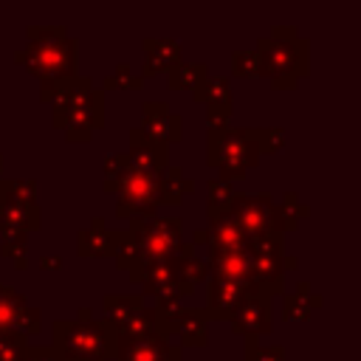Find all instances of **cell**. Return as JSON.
<instances>
[{
    "label": "cell",
    "mask_w": 361,
    "mask_h": 361,
    "mask_svg": "<svg viewBox=\"0 0 361 361\" xmlns=\"http://www.w3.org/2000/svg\"><path fill=\"white\" fill-rule=\"evenodd\" d=\"M51 127L62 130L68 141H90L104 127V90L93 87L90 76H71L54 85Z\"/></svg>",
    "instance_id": "6da1fadb"
},
{
    "label": "cell",
    "mask_w": 361,
    "mask_h": 361,
    "mask_svg": "<svg viewBox=\"0 0 361 361\" xmlns=\"http://www.w3.org/2000/svg\"><path fill=\"white\" fill-rule=\"evenodd\" d=\"M14 62L39 82L71 79L79 68V42L62 25H28L25 45L14 51Z\"/></svg>",
    "instance_id": "7a4b0ae2"
},
{
    "label": "cell",
    "mask_w": 361,
    "mask_h": 361,
    "mask_svg": "<svg viewBox=\"0 0 361 361\" xmlns=\"http://www.w3.org/2000/svg\"><path fill=\"white\" fill-rule=\"evenodd\" d=\"M257 56L262 76L279 90H293L299 79L310 73V42L296 25H274L271 34L257 39Z\"/></svg>",
    "instance_id": "3957f363"
},
{
    "label": "cell",
    "mask_w": 361,
    "mask_h": 361,
    "mask_svg": "<svg viewBox=\"0 0 361 361\" xmlns=\"http://www.w3.org/2000/svg\"><path fill=\"white\" fill-rule=\"evenodd\" d=\"M48 350L54 361H113L116 327L102 319H56Z\"/></svg>",
    "instance_id": "277c9868"
},
{
    "label": "cell",
    "mask_w": 361,
    "mask_h": 361,
    "mask_svg": "<svg viewBox=\"0 0 361 361\" xmlns=\"http://www.w3.org/2000/svg\"><path fill=\"white\" fill-rule=\"evenodd\" d=\"M259 147L254 138V127H217L206 130V164L220 172V180L234 183L248 169L259 164Z\"/></svg>",
    "instance_id": "5b68a950"
},
{
    "label": "cell",
    "mask_w": 361,
    "mask_h": 361,
    "mask_svg": "<svg viewBox=\"0 0 361 361\" xmlns=\"http://www.w3.org/2000/svg\"><path fill=\"white\" fill-rule=\"evenodd\" d=\"M127 231L138 240L144 251V265L158 259H192V243H183V220L180 217H130Z\"/></svg>",
    "instance_id": "8992f818"
},
{
    "label": "cell",
    "mask_w": 361,
    "mask_h": 361,
    "mask_svg": "<svg viewBox=\"0 0 361 361\" xmlns=\"http://www.w3.org/2000/svg\"><path fill=\"white\" fill-rule=\"evenodd\" d=\"M231 212L237 214L245 237H262V234H282L279 231V214H276V200L268 192H234Z\"/></svg>",
    "instance_id": "52a82bcc"
},
{
    "label": "cell",
    "mask_w": 361,
    "mask_h": 361,
    "mask_svg": "<svg viewBox=\"0 0 361 361\" xmlns=\"http://www.w3.org/2000/svg\"><path fill=\"white\" fill-rule=\"evenodd\" d=\"M158 175H144V172H133L127 175V180L118 189V203H116V217L118 220H130V217H152L158 214Z\"/></svg>",
    "instance_id": "ba28073f"
},
{
    "label": "cell",
    "mask_w": 361,
    "mask_h": 361,
    "mask_svg": "<svg viewBox=\"0 0 361 361\" xmlns=\"http://www.w3.org/2000/svg\"><path fill=\"white\" fill-rule=\"evenodd\" d=\"M231 330L240 336H268L274 330V319H271V296L262 293L259 288H248V293L243 296V302L237 305V310L228 319Z\"/></svg>",
    "instance_id": "9c48e42d"
},
{
    "label": "cell",
    "mask_w": 361,
    "mask_h": 361,
    "mask_svg": "<svg viewBox=\"0 0 361 361\" xmlns=\"http://www.w3.org/2000/svg\"><path fill=\"white\" fill-rule=\"evenodd\" d=\"M130 161L133 172H144V175H161L169 166V147L149 138L141 127L130 130V149L124 152Z\"/></svg>",
    "instance_id": "30bf717a"
},
{
    "label": "cell",
    "mask_w": 361,
    "mask_h": 361,
    "mask_svg": "<svg viewBox=\"0 0 361 361\" xmlns=\"http://www.w3.org/2000/svg\"><path fill=\"white\" fill-rule=\"evenodd\" d=\"M141 130L161 141V144H178L183 138V118L178 113H172L169 102H141Z\"/></svg>",
    "instance_id": "8fae6325"
},
{
    "label": "cell",
    "mask_w": 361,
    "mask_h": 361,
    "mask_svg": "<svg viewBox=\"0 0 361 361\" xmlns=\"http://www.w3.org/2000/svg\"><path fill=\"white\" fill-rule=\"evenodd\" d=\"M251 251L243 248H209L206 265L212 279L234 282V285H251Z\"/></svg>",
    "instance_id": "7c38bea8"
},
{
    "label": "cell",
    "mask_w": 361,
    "mask_h": 361,
    "mask_svg": "<svg viewBox=\"0 0 361 361\" xmlns=\"http://www.w3.org/2000/svg\"><path fill=\"white\" fill-rule=\"evenodd\" d=\"M172 341L161 333L149 336H118L116 333V353L113 361H166Z\"/></svg>",
    "instance_id": "4fadbf2b"
},
{
    "label": "cell",
    "mask_w": 361,
    "mask_h": 361,
    "mask_svg": "<svg viewBox=\"0 0 361 361\" xmlns=\"http://www.w3.org/2000/svg\"><path fill=\"white\" fill-rule=\"evenodd\" d=\"M296 265H299V259L296 257H288V254H279V257H254V262H251V285L259 288L262 293H268L274 299L276 293L285 290V271H290Z\"/></svg>",
    "instance_id": "5bb4252c"
},
{
    "label": "cell",
    "mask_w": 361,
    "mask_h": 361,
    "mask_svg": "<svg viewBox=\"0 0 361 361\" xmlns=\"http://www.w3.org/2000/svg\"><path fill=\"white\" fill-rule=\"evenodd\" d=\"M251 285H234V282H223V279H206V319H217V322H228L231 313L237 310V305L243 302V296L248 293Z\"/></svg>",
    "instance_id": "9a60e30c"
},
{
    "label": "cell",
    "mask_w": 361,
    "mask_h": 361,
    "mask_svg": "<svg viewBox=\"0 0 361 361\" xmlns=\"http://www.w3.org/2000/svg\"><path fill=\"white\" fill-rule=\"evenodd\" d=\"M144 48V68H141V79L155 76L158 71H169L178 62H183V45L175 37H144L141 39Z\"/></svg>",
    "instance_id": "2e32d148"
},
{
    "label": "cell",
    "mask_w": 361,
    "mask_h": 361,
    "mask_svg": "<svg viewBox=\"0 0 361 361\" xmlns=\"http://www.w3.org/2000/svg\"><path fill=\"white\" fill-rule=\"evenodd\" d=\"M39 228H42L39 206L31 209V206L14 200L0 183V231H25V234H31V231H39Z\"/></svg>",
    "instance_id": "e0dca14e"
},
{
    "label": "cell",
    "mask_w": 361,
    "mask_h": 361,
    "mask_svg": "<svg viewBox=\"0 0 361 361\" xmlns=\"http://www.w3.org/2000/svg\"><path fill=\"white\" fill-rule=\"evenodd\" d=\"M206 234H209V248H243L248 243L237 214L228 212H217V214H206Z\"/></svg>",
    "instance_id": "ac0fdd59"
},
{
    "label": "cell",
    "mask_w": 361,
    "mask_h": 361,
    "mask_svg": "<svg viewBox=\"0 0 361 361\" xmlns=\"http://www.w3.org/2000/svg\"><path fill=\"white\" fill-rule=\"evenodd\" d=\"M76 251H79V257H85V259H87V257H96V259L113 257V228H107L104 217L96 214V217L90 220V226L76 234Z\"/></svg>",
    "instance_id": "d6986e66"
},
{
    "label": "cell",
    "mask_w": 361,
    "mask_h": 361,
    "mask_svg": "<svg viewBox=\"0 0 361 361\" xmlns=\"http://www.w3.org/2000/svg\"><path fill=\"white\" fill-rule=\"evenodd\" d=\"M172 338H180V350L183 347H206L209 341V319L203 307H186L175 324Z\"/></svg>",
    "instance_id": "ffe728a7"
},
{
    "label": "cell",
    "mask_w": 361,
    "mask_h": 361,
    "mask_svg": "<svg viewBox=\"0 0 361 361\" xmlns=\"http://www.w3.org/2000/svg\"><path fill=\"white\" fill-rule=\"evenodd\" d=\"M195 192V180L183 175L180 166H166L161 175H158V195H161V203L166 206H178L186 195Z\"/></svg>",
    "instance_id": "44dd1931"
},
{
    "label": "cell",
    "mask_w": 361,
    "mask_h": 361,
    "mask_svg": "<svg viewBox=\"0 0 361 361\" xmlns=\"http://www.w3.org/2000/svg\"><path fill=\"white\" fill-rule=\"evenodd\" d=\"M113 259L121 271H130V274H138L144 268V251L127 228L113 231Z\"/></svg>",
    "instance_id": "7402d4cb"
},
{
    "label": "cell",
    "mask_w": 361,
    "mask_h": 361,
    "mask_svg": "<svg viewBox=\"0 0 361 361\" xmlns=\"http://www.w3.org/2000/svg\"><path fill=\"white\" fill-rule=\"evenodd\" d=\"M192 99H195V102H203V104L212 107V110H234L228 76H212V73H209V79L203 82L200 90L192 93Z\"/></svg>",
    "instance_id": "603a6c76"
},
{
    "label": "cell",
    "mask_w": 361,
    "mask_h": 361,
    "mask_svg": "<svg viewBox=\"0 0 361 361\" xmlns=\"http://www.w3.org/2000/svg\"><path fill=\"white\" fill-rule=\"evenodd\" d=\"M102 307H104V319L118 330L133 313H138L144 305V293H130V296H118V293H107L102 299Z\"/></svg>",
    "instance_id": "cb8c5ba5"
},
{
    "label": "cell",
    "mask_w": 361,
    "mask_h": 361,
    "mask_svg": "<svg viewBox=\"0 0 361 361\" xmlns=\"http://www.w3.org/2000/svg\"><path fill=\"white\" fill-rule=\"evenodd\" d=\"M166 79H169L172 90H192L195 93L209 79V68H206V62H178L175 68L166 71Z\"/></svg>",
    "instance_id": "d4e9b609"
},
{
    "label": "cell",
    "mask_w": 361,
    "mask_h": 361,
    "mask_svg": "<svg viewBox=\"0 0 361 361\" xmlns=\"http://www.w3.org/2000/svg\"><path fill=\"white\" fill-rule=\"evenodd\" d=\"M102 175H104L102 189H104L107 195H113V192L118 195L121 183H124V180H127V175H130V161H127V155H124V152H110V155L104 158Z\"/></svg>",
    "instance_id": "484cf974"
},
{
    "label": "cell",
    "mask_w": 361,
    "mask_h": 361,
    "mask_svg": "<svg viewBox=\"0 0 361 361\" xmlns=\"http://www.w3.org/2000/svg\"><path fill=\"white\" fill-rule=\"evenodd\" d=\"M25 305H28L25 293H20L17 288L0 282V333H11V324H14L17 313H20Z\"/></svg>",
    "instance_id": "4316f807"
},
{
    "label": "cell",
    "mask_w": 361,
    "mask_h": 361,
    "mask_svg": "<svg viewBox=\"0 0 361 361\" xmlns=\"http://www.w3.org/2000/svg\"><path fill=\"white\" fill-rule=\"evenodd\" d=\"M231 200H234V186L231 183H226L220 178L206 180V214L228 212L231 209Z\"/></svg>",
    "instance_id": "83f0119b"
},
{
    "label": "cell",
    "mask_w": 361,
    "mask_h": 361,
    "mask_svg": "<svg viewBox=\"0 0 361 361\" xmlns=\"http://www.w3.org/2000/svg\"><path fill=\"white\" fill-rule=\"evenodd\" d=\"M102 87H104V90H141V87H144V79H141L138 73H133V65L118 62V65L113 68V73L104 76Z\"/></svg>",
    "instance_id": "f1b7e54d"
},
{
    "label": "cell",
    "mask_w": 361,
    "mask_h": 361,
    "mask_svg": "<svg viewBox=\"0 0 361 361\" xmlns=\"http://www.w3.org/2000/svg\"><path fill=\"white\" fill-rule=\"evenodd\" d=\"M116 333H118V336H149V333H158L155 310H152V307H141V310L133 313Z\"/></svg>",
    "instance_id": "f546056e"
},
{
    "label": "cell",
    "mask_w": 361,
    "mask_h": 361,
    "mask_svg": "<svg viewBox=\"0 0 361 361\" xmlns=\"http://www.w3.org/2000/svg\"><path fill=\"white\" fill-rule=\"evenodd\" d=\"M0 183H3V189H6L14 200H20V203H25V206H31V209L39 206V203H37V180H34V178H3Z\"/></svg>",
    "instance_id": "4dcf8cb0"
},
{
    "label": "cell",
    "mask_w": 361,
    "mask_h": 361,
    "mask_svg": "<svg viewBox=\"0 0 361 361\" xmlns=\"http://www.w3.org/2000/svg\"><path fill=\"white\" fill-rule=\"evenodd\" d=\"M39 330H42V310L25 305V307L17 313V319H14V324H11V333L20 336V338H28V336H37Z\"/></svg>",
    "instance_id": "1f68e13d"
},
{
    "label": "cell",
    "mask_w": 361,
    "mask_h": 361,
    "mask_svg": "<svg viewBox=\"0 0 361 361\" xmlns=\"http://www.w3.org/2000/svg\"><path fill=\"white\" fill-rule=\"evenodd\" d=\"M254 138H257L259 155H276L285 147V130L282 127H254Z\"/></svg>",
    "instance_id": "d6a6232c"
},
{
    "label": "cell",
    "mask_w": 361,
    "mask_h": 361,
    "mask_svg": "<svg viewBox=\"0 0 361 361\" xmlns=\"http://www.w3.org/2000/svg\"><path fill=\"white\" fill-rule=\"evenodd\" d=\"M245 361H285L282 344H259L254 336H245Z\"/></svg>",
    "instance_id": "836d02e7"
},
{
    "label": "cell",
    "mask_w": 361,
    "mask_h": 361,
    "mask_svg": "<svg viewBox=\"0 0 361 361\" xmlns=\"http://www.w3.org/2000/svg\"><path fill=\"white\" fill-rule=\"evenodd\" d=\"M231 73H234V76H243V79H248V76H262V65H259L257 51H254V48H251V51H234V54H231Z\"/></svg>",
    "instance_id": "e575fe53"
},
{
    "label": "cell",
    "mask_w": 361,
    "mask_h": 361,
    "mask_svg": "<svg viewBox=\"0 0 361 361\" xmlns=\"http://www.w3.org/2000/svg\"><path fill=\"white\" fill-rule=\"evenodd\" d=\"M28 248V234L25 231H0V254L3 257H25Z\"/></svg>",
    "instance_id": "d590c367"
},
{
    "label": "cell",
    "mask_w": 361,
    "mask_h": 361,
    "mask_svg": "<svg viewBox=\"0 0 361 361\" xmlns=\"http://www.w3.org/2000/svg\"><path fill=\"white\" fill-rule=\"evenodd\" d=\"M28 341L14 333H0V361H25Z\"/></svg>",
    "instance_id": "8d00e7d4"
},
{
    "label": "cell",
    "mask_w": 361,
    "mask_h": 361,
    "mask_svg": "<svg viewBox=\"0 0 361 361\" xmlns=\"http://www.w3.org/2000/svg\"><path fill=\"white\" fill-rule=\"evenodd\" d=\"M180 274H183V279H186L192 288H197L200 282L209 279V265H206V259H200V257L195 254L192 259L183 262V271H180Z\"/></svg>",
    "instance_id": "74e56055"
},
{
    "label": "cell",
    "mask_w": 361,
    "mask_h": 361,
    "mask_svg": "<svg viewBox=\"0 0 361 361\" xmlns=\"http://www.w3.org/2000/svg\"><path fill=\"white\" fill-rule=\"evenodd\" d=\"M282 316L288 322H307L313 316V310L305 302H299L293 293H285V299H282Z\"/></svg>",
    "instance_id": "f35d334b"
},
{
    "label": "cell",
    "mask_w": 361,
    "mask_h": 361,
    "mask_svg": "<svg viewBox=\"0 0 361 361\" xmlns=\"http://www.w3.org/2000/svg\"><path fill=\"white\" fill-rule=\"evenodd\" d=\"M299 302H305L310 310H316V307H322L324 305V299L319 296V293H313V288H310V282L307 279H302V282H296V293H293Z\"/></svg>",
    "instance_id": "ab89813d"
},
{
    "label": "cell",
    "mask_w": 361,
    "mask_h": 361,
    "mask_svg": "<svg viewBox=\"0 0 361 361\" xmlns=\"http://www.w3.org/2000/svg\"><path fill=\"white\" fill-rule=\"evenodd\" d=\"M231 113L234 110H212V107H206V130H217V127L231 124Z\"/></svg>",
    "instance_id": "60d3db41"
},
{
    "label": "cell",
    "mask_w": 361,
    "mask_h": 361,
    "mask_svg": "<svg viewBox=\"0 0 361 361\" xmlns=\"http://www.w3.org/2000/svg\"><path fill=\"white\" fill-rule=\"evenodd\" d=\"M25 361H54V355H51L48 344H28Z\"/></svg>",
    "instance_id": "b9f144b4"
},
{
    "label": "cell",
    "mask_w": 361,
    "mask_h": 361,
    "mask_svg": "<svg viewBox=\"0 0 361 361\" xmlns=\"http://www.w3.org/2000/svg\"><path fill=\"white\" fill-rule=\"evenodd\" d=\"M39 268H42V271H59V268H62V257H56V254H42V257H39Z\"/></svg>",
    "instance_id": "7bdbcfd3"
},
{
    "label": "cell",
    "mask_w": 361,
    "mask_h": 361,
    "mask_svg": "<svg viewBox=\"0 0 361 361\" xmlns=\"http://www.w3.org/2000/svg\"><path fill=\"white\" fill-rule=\"evenodd\" d=\"M54 85H56V82H39V102H48V104H51V99H54Z\"/></svg>",
    "instance_id": "ee69618b"
},
{
    "label": "cell",
    "mask_w": 361,
    "mask_h": 361,
    "mask_svg": "<svg viewBox=\"0 0 361 361\" xmlns=\"http://www.w3.org/2000/svg\"><path fill=\"white\" fill-rule=\"evenodd\" d=\"M209 248V234H206V228H197L195 234H192V248Z\"/></svg>",
    "instance_id": "f6af8a7d"
},
{
    "label": "cell",
    "mask_w": 361,
    "mask_h": 361,
    "mask_svg": "<svg viewBox=\"0 0 361 361\" xmlns=\"http://www.w3.org/2000/svg\"><path fill=\"white\" fill-rule=\"evenodd\" d=\"M166 361H183V353H180V347H178V344H172V350H169Z\"/></svg>",
    "instance_id": "bcb514c9"
},
{
    "label": "cell",
    "mask_w": 361,
    "mask_h": 361,
    "mask_svg": "<svg viewBox=\"0 0 361 361\" xmlns=\"http://www.w3.org/2000/svg\"><path fill=\"white\" fill-rule=\"evenodd\" d=\"M14 265H17L20 271H25V268H28V259H25V257H17V259H14Z\"/></svg>",
    "instance_id": "7dc6e473"
},
{
    "label": "cell",
    "mask_w": 361,
    "mask_h": 361,
    "mask_svg": "<svg viewBox=\"0 0 361 361\" xmlns=\"http://www.w3.org/2000/svg\"><path fill=\"white\" fill-rule=\"evenodd\" d=\"M0 180H3V155H0Z\"/></svg>",
    "instance_id": "c3c4849f"
}]
</instances>
